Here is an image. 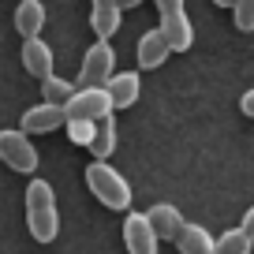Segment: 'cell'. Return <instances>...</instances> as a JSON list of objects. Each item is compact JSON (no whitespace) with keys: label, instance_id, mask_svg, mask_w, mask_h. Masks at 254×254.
<instances>
[{"label":"cell","instance_id":"6da1fadb","mask_svg":"<svg viewBox=\"0 0 254 254\" xmlns=\"http://www.w3.org/2000/svg\"><path fill=\"white\" fill-rule=\"evenodd\" d=\"M26 228L38 243H53L60 236V209H56V190L49 180L26 183Z\"/></svg>","mask_w":254,"mask_h":254},{"label":"cell","instance_id":"7a4b0ae2","mask_svg":"<svg viewBox=\"0 0 254 254\" xmlns=\"http://www.w3.org/2000/svg\"><path fill=\"white\" fill-rule=\"evenodd\" d=\"M86 187L94 190V198L101 202V206L116 209V213H124V209L131 206V183H127L109 161H90L86 165Z\"/></svg>","mask_w":254,"mask_h":254},{"label":"cell","instance_id":"3957f363","mask_svg":"<svg viewBox=\"0 0 254 254\" xmlns=\"http://www.w3.org/2000/svg\"><path fill=\"white\" fill-rule=\"evenodd\" d=\"M112 97H109V90L105 86H75V94L64 101V116L67 120H105V116H112Z\"/></svg>","mask_w":254,"mask_h":254},{"label":"cell","instance_id":"277c9868","mask_svg":"<svg viewBox=\"0 0 254 254\" xmlns=\"http://www.w3.org/2000/svg\"><path fill=\"white\" fill-rule=\"evenodd\" d=\"M116 75V49L112 41H94L82 56V71L75 86H105V82Z\"/></svg>","mask_w":254,"mask_h":254},{"label":"cell","instance_id":"5b68a950","mask_svg":"<svg viewBox=\"0 0 254 254\" xmlns=\"http://www.w3.org/2000/svg\"><path fill=\"white\" fill-rule=\"evenodd\" d=\"M0 161L8 168H15V172L30 176L34 168H38V146L30 142V135L8 127V131H0Z\"/></svg>","mask_w":254,"mask_h":254},{"label":"cell","instance_id":"8992f818","mask_svg":"<svg viewBox=\"0 0 254 254\" xmlns=\"http://www.w3.org/2000/svg\"><path fill=\"white\" fill-rule=\"evenodd\" d=\"M124 247H127V254H157L161 239L153 236L146 213H131V209H127V217H124Z\"/></svg>","mask_w":254,"mask_h":254},{"label":"cell","instance_id":"52a82bcc","mask_svg":"<svg viewBox=\"0 0 254 254\" xmlns=\"http://www.w3.org/2000/svg\"><path fill=\"white\" fill-rule=\"evenodd\" d=\"M161 38H165L168 53H187L194 45V23H190L187 11H176V15H161Z\"/></svg>","mask_w":254,"mask_h":254},{"label":"cell","instance_id":"ba28073f","mask_svg":"<svg viewBox=\"0 0 254 254\" xmlns=\"http://www.w3.org/2000/svg\"><path fill=\"white\" fill-rule=\"evenodd\" d=\"M67 124V116H64V105H34V109L23 112V135H49V131H56V127Z\"/></svg>","mask_w":254,"mask_h":254},{"label":"cell","instance_id":"9c48e42d","mask_svg":"<svg viewBox=\"0 0 254 254\" xmlns=\"http://www.w3.org/2000/svg\"><path fill=\"white\" fill-rule=\"evenodd\" d=\"M146 221H150V228H153L157 239H172V243H176V236H180V228L187 224L183 213L172 206V202H157V206H150V209H146Z\"/></svg>","mask_w":254,"mask_h":254},{"label":"cell","instance_id":"30bf717a","mask_svg":"<svg viewBox=\"0 0 254 254\" xmlns=\"http://www.w3.org/2000/svg\"><path fill=\"white\" fill-rule=\"evenodd\" d=\"M23 67L34 75V79H45V75H53V45H49L45 38H26L23 41Z\"/></svg>","mask_w":254,"mask_h":254},{"label":"cell","instance_id":"8fae6325","mask_svg":"<svg viewBox=\"0 0 254 254\" xmlns=\"http://www.w3.org/2000/svg\"><path fill=\"white\" fill-rule=\"evenodd\" d=\"M105 90L112 97V109H131L142 94V79H138V71H116L105 82Z\"/></svg>","mask_w":254,"mask_h":254},{"label":"cell","instance_id":"7c38bea8","mask_svg":"<svg viewBox=\"0 0 254 254\" xmlns=\"http://www.w3.org/2000/svg\"><path fill=\"white\" fill-rule=\"evenodd\" d=\"M135 56H138V67H142V71L161 67V64L168 60V45H165V38H161V30H146L142 38H138V45H135Z\"/></svg>","mask_w":254,"mask_h":254},{"label":"cell","instance_id":"4fadbf2b","mask_svg":"<svg viewBox=\"0 0 254 254\" xmlns=\"http://www.w3.org/2000/svg\"><path fill=\"white\" fill-rule=\"evenodd\" d=\"M41 26H45V4L41 0H19L15 4V30L26 38H41Z\"/></svg>","mask_w":254,"mask_h":254},{"label":"cell","instance_id":"5bb4252c","mask_svg":"<svg viewBox=\"0 0 254 254\" xmlns=\"http://www.w3.org/2000/svg\"><path fill=\"white\" fill-rule=\"evenodd\" d=\"M176 247L183 254H217V243L202 224H183L180 236H176Z\"/></svg>","mask_w":254,"mask_h":254},{"label":"cell","instance_id":"9a60e30c","mask_svg":"<svg viewBox=\"0 0 254 254\" xmlns=\"http://www.w3.org/2000/svg\"><path fill=\"white\" fill-rule=\"evenodd\" d=\"M120 19H124V11H120L116 4H105V8H90V26H94L97 41H109L112 34L120 30Z\"/></svg>","mask_w":254,"mask_h":254},{"label":"cell","instance_id":"2e32d148","mask_svg":"<svg viewBox=\"0 0 254 254\" xmlns=\"http://www.w3.org/2000/svg\"><path fill=\"white\" fill-rule=\"evenodd\" d=\"M112 150H116V120L105 116V120H97V131H94V142H90V153H94V161H109Z\"/></svg>","mask_w":254,"mask_h":254},{"label":"cell","instance_id":"e0dca14e","mask_svg":"<svg viewBox=\"0 0 254 254\" xmlns=\"http://www.w3.org/2000/svg\"><path fill=\"white\" fill-rule=\"evenodd\" d=\"M71 94H75V82L64 79V75L53 71V75H45V79H41V97H45L49 105H64Z\"/></svg>","mask_w":254,"mask_h":254},{"label":"cell","instance_id":"ac0fdd59","mask_svg":"<svg viewBox=\"0 0 254 254\" xmlns=\"http://www.w3.org/2000/svg\"><path fill=\"white\" fill-rule=\"evenodd\" d=\"M213 243H217V254H247L254 239L247 236L243 228H228V232H221V236H213Z\"/></svg>","mask_w":254,"mask_h":254},{"label":"cell","instance_id":"d6986e66","mask_svg":"<svg viewBox=\"0 0 254 254\" xmlns=\"http://www.w3.org/2000/svg\"><path fill=\"white\" fill-rule=\"evenodd\" d=\"M67 138H71L75 146H86L90 150V142H94V131H97V124L94 120H67Z\"/></svg>","mask_w":254,"mask_h":254},{"label":"cell","instance_id":"ffe728a7","mask_svg":"<svg viewBox=\"0 0 254 254\" xmlns=\"http://www.w3.org/2000/svg\"><path fill=\"white\" fill-rule=\"evenodd\" d=\"M232 15H236V26H239V30H254V0H236Z\"/></svg>","mask_w":254,"mask_h":254},{"label":"cell","instance_id":"44dd1931","mask_svg":"<svg viewBox=\"0 0 254 254\" xmlns=\"http://www.w3.org/2000/svg\"><path fill=\"white\" fill-rule=\"evenodd\" d=\"M157 4L161 15H176V11H183V0H153Z\"/></svg>","mask_w":254,"mask_h":254},{"label":"cell","instance_id":"7402d4cb","mask_svg":"<svg viewBox=\"0 0 254 254\" xmlns=\"http://www.w3.org/2000/svg\"><path fill=\"white\" fill-rule=\"evenodd\" d=\"M239 109H243V116H251V120H254V86L247 90L243 97H239Z\"/></svg>","mask_w":254,"mask_h":254},{"label":"cell","instance_id":"603a6c76","mask_svg":"<svg viewBox=\"0 0 254 254\" xmlns=\"http://www.w3.org/2000/svg\"><path fill=\"white\" fill-rule=\"evenodd\" d=\"M239 228H243L247 236L254 239V206H251V209H247V213H243V224H239Z\"/></svg>","mask_w":254,"mask_h":254},{"label":"cell","instance_id":"cb8c5ba5","mask_svg":"<svg viewBox=\"0 0 254 254\" xmlns=\"http://www.w3.org/2000/svg\"><path fill=\"white\" fill-rule=\"evenodd\" d=\"M116 4H120V11H127V8H138L142 0H116Z\"/></svg>","mask_w":254,"mask_h":254},{"label":"cell","instance_id":"d4e9b609","mask_svg":"<svg viewBox=\"0 0 254 254\" xmlns=\"http://www.w3.org/2000/svg\"><path fill=\"white\" fill-rule=\"evenodd\" d=\"M217 8H236V0H213Z\"/></svg>","mask_w":254,"mask_h":254},{"label":"cell","instance_id":"484cf974","mask_svg":"<svg viewBox=\"0 0 254 254\" xmlns=\"http://www.w3.org/2000/svg\"><path fill=\"white\" fill-rule=\"evenodd\" d=\"M90 4H94V8H105V4H116V0H90ZM120 8V4H116Z\"/></svg>","mask_w":254,"mask_h":254},{"label":"cell","instance_id":"4316f807","mask_svg":"<svg viewBox=\"0 0 254 254\" xmlns=\"http://www.w3.org/2000/svg\"><path fill=\"white\" fill-rule=\"evenodd\" d=\"M247 254H254V251H247Z\"/></svg>","mask_w":254,"mask_h":254}]
</instances>
